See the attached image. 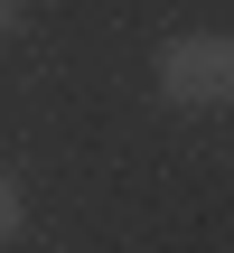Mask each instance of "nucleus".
I'll return each mask as SVG.
<instances>
[{"mask_svg": "<svg viewBox=\"0 0 234 253\" xmlns=\"http://www.w3.org/2000/svg\"><path fill=\"white\" fill-rule=\"evenodd\" d=\"M150 84H159L169 113H225L234 103V38L225 28H178L150 56Z\"/></svg>", "mask_w": 234, "mask_h": 253, "instance_id": "obj_1", "label": "nucleus"}, {"mask_svg": "<svg viewBox=\"0 0 234 253\" xmlns=\"http://www.w3.org/2000/svg\"><path fill=\"white\" fill-rule=\"evenodd\" d=\"M19 225H28V197H19V178L0 169V244H19Z\"/></svg>", "mask_w": 234, "mask_h": 253, "instance_id": "obj_2", "label": "nucleus"}, {"mask_svg": "<svg viewBox=\"0 0 234 253\" xmlns=\"http://www.w3.org/2000/svg\"><path fill=\"white\" fill-rule=\"evenodd\" d=\"M19 19H28V0H0V38H9V28H19Z\"/></svg>", "mask_w": 234, "mask_h": 253, "instance_id": "obj_3", "label": "nucleus"}]
</instances>
